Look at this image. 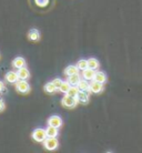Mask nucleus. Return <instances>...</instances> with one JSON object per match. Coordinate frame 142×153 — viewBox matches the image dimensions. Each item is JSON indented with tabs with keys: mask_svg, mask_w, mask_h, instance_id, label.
Segmentation results:
<instances>
[{
	"mask_svg": "<svg viewBox=\"0 0 142 153\" xmlns=\"http://www.w3.org/2000/svg\"><path fill=\"white\" fill-rule=\"evenodd\" d=\"M99 61L94 59V58H90L88 60V68L89 69H92V70H97L99 68Z\"/></svg>",
	"mask_w": 142,
	"mask_h": 153,
	"instance_id": "nucleus-17",
	"label": "nucleus"
},
{
	"mask_svg": "<svg viewBox=\"0 0 142 153\" xmlns=\"http://www.w3.org/2000/svg\"><path fill=\"white\" fill-rule=\"evenodd\" d=\"M77 67L79 70H85L88 68V60H83V59H81L79 60L77 63Z\"/></svg>",
	"mask_w": 142,
	"mask_h": 153,
	"instance_id": "nucleus-21",
	"label": "nucleus"
},
{
	"mask_svg": "<svg viewBox=\"0 0 142 153\" xmlns=\"http://www.w3.org/2000/svg\"><path fill=\"white\" fill-rule=\"evenodd\" d=\"M78 99V102H80V103L82 104H85L89 102V99H90V96H89L88 91H81L79 92V94H78L77 97Z\"/></svg>",
	"mask_w": 142,
	"mask_h": 153,
	"instance_id": "nucleus-7",
	"label": "nucleus"
},
{
	"mask_svg": "<svg viewBox=\"0 0 142 153\" xmlns=\"http://www.w3.org/2000/svg\"><path fill=\"white\" fill-rule=\"evenodd\" d=\"M79 69H78L77 65H69L65 69V76H72V74H77Z\"/></svg>",
	"mask_w": 142,
	"mask_h": 153,
	"instance_id": "nucleus-15",
	"label": "nucleus"
},
{
	"mask_svg": "<svg viewBox=\"0 0 142 153\" xmlns=\"http://www.w3.org/2000/svg\"><path fill=\"white\" fill-rule=\"evenodd\" d=\"M80 80H81L80 76H79V73H77V74H72V76H68V80L67 81L70 83V85H78Z\"/></svg>",
	"mask_w": 142,
	"mask_h": 153,
	"instance_id": "nucleus-14",
	"label": "nucleus"
},
{
	"mask_svg": "<svg viewBox=\"0 0 142 153\" xmlns=\"http://www.w3.org/2000/svg\"><path fill=\"white\" fill-rule=\"evenodd\" d=\"M4 109V102L1 99H0V111H2Z\"/></svg>",
	"mask_w": 142,
	"mask_h": 153,
	"instance_id": "nucleus-25",
	"label": "nucleus"
},
{
	"mask_svg": "<svg viewBox=\"0 0 142 153\" xmlns=\"http://www.w3.org/2000/svg\"><path fill=\"white\" fill-rule=\"evenodd\" d=\"M43 146L47 150L49 151H54L58 148L59 146V142L56 138H50V137H47V139L43 141Z\"/></svg>",
	"mask_w": 142,
	"mask_h": 153,
	"instance_id": "nucleus-3",
	"label": "nucleus"
},
{
	"mask_svg": "<svg viewBox=\"0 0 142 153\" xmlns=\"http://www.w3.org/2000/svg\"><path fill=\"white\" fill-rule=\"evenodd\" d=\"M94 76H96L94 70L89 69V68L82 70V76H83V79H85V80H88V81L93 80V79H94Z\"/></svg>",
	"mask_w": 142,
	"mask_h": 153,
	"instance_id": "nucleus-10",
	"label": "nucleus"
},
{
	"mask_svg": "<svg viewBox=\"0 0 142 153\" xmlns=\"http://www.w3.org/2000/svg\"><path fill=\"white\" fill-rule=\"evenodd\" d=\"M56 90H57V88L54 87V84L52 83V82H48V83L45 85V91L48 92V93H54Z\"/></svg>",
	"mask_w": 142,
	"mask_h": 153,
	"instance_id": "nucleus-20",
	"label": "nucleus"
},
{
	"mask_svg": "<svg viewBox=\"0 0 142 153\" xmlns=\"http://www.w3.org/2000/svg\"><path fill=\"white\" fill-rule=\"evenodd\" d=\"M102 90H103V83H100L96 80H94V82L90 83V91L93 93H100Z\"/></svg>",
	"mask_w": 142,
	"mask_h": 153,
	"instance_id": "nucleus-8",
	"label": "nucleus"
},
{
	"mask_svg": "<svg viewBox=\"0 0 142 153\" xmlns=\"http://www.w3.org/2000/svg\"><path fill=\"white\" fill-rule=\"evenodd\" d=\"M61 103H62V105L65 108H73L77 105L78 99L77 98H74V97H70L67 94V96H65L63 98H62Z\"/></svg>",
	"mask_w": 142,
	"mask_h": 153,
	"instance_id": "nucleus-4",
	"label": "nucleus"
},
{
	"mask_svg": "<svg viewBox=\"0 0 142 153\" xmlns=\"http://www.w3.org/2000/svg\"><path fill=\"white\" fill-rule=\"evenodd\" d=\"M35 1L39 7H46L48 2H49V0H35Z\"/></svg>",
	"mask_w": 142,
	"mask_h": 153,
	"instance_id": "nucleus-23",
	"label": "nucleus"
},
{
	"mask_svg": "<svg viewBox=\"0 0 142 153\" xmlns=\"http://www.w3.org/2000/svg\"><path fill=\"white\" fill-rule=\"evenodd\" d=\"M94 80L100 82V83H104L106 80H107V76L103 72H96V76H94Z\"/></svg>",
	"mask_w": 142,
	"mask_h": 153,
	"instance_id": "nucleus-19",
	"label": "nucleus"
},
{
	"mask_svg": "<svg viewBox=\"0 0 142 153\" xmlns=\"http://www.w3.org/2000/svg\"><path fill=\"white\" fill-rule=\"evenodd\" d=\"M62 82H63V81H62L61 79H59V78H57V79H54V80L52 81V83L54 84V87H56L57 89H59L60 87H61Z\"/></svg>",
	"mask_w": 142,
	"mask_h": 153,
	"instance_id": "nucleus-24",
	"label": "nucleus"
},
{
	"mask_svg": "<svg viewBox=\"0 0 142 153\" xmlns=\"http://www.w3.org/2000/svg\"><path fill=\"white\" fill-rule=\"evenodd\" d=\"M32 139L36 142H43L47 139L46 130L41 129V128H38V129L33 130V132H32Z\"/></svg>",
	"mask_w": 142,
	"mask_h": 153,
	"instance_id": "nucleus-1",
	"label": "nucleus"
},
{
	"mask_svg": "<svg viewBox=\"0 0 142 153\" xmlns=\"http://www.w3.org/2000/svg\"><path fill=\"white\" fill-rule=\"evenodd\" d=\"M6 80L9 82V83H16L17 81L19 80L18 78V73L15 72V71H9V72L6 73Z\"/></svg>",
	"mask_w": 142,
	"mask_h": 153,
	"instance_id": "nucleus-9",
	"label": "nucleus"
},
{
	"mask_svg": "<svg viewBox=\"0 0 142 153\" xmlns=\"http://www.w3.org/2000/svg\"><path fill=\"white\" fill-rule=\"evenodd\" d=\"M18 78H19L20 80H27L30 78V72H29V70L26 68V67H22V68H19L18 71Z\"/></svg>",
	"mask_w": 142,
	"mask_h": 153,
	"instance_id": "nucleus-6",
	"label": "nucleus"
},
{
	"mask_svg": "<svg viewBox=\"0 0 142 153\" xmlns=\"http://www.w3.org/2000/svg\"><path fill=\"white\" fill-rule=\"evenodd\" d=\"M16 90L20 93H28L30 91V85L26 80H18L16 82Z\"/></svg>",
	"mask_w": 142,
	"mask_h": 153,
	"instance_id": "nucleus-2",
	"label": "nucleus"
},
{
	"mask_svg": "<svg viewBox=\"0 0 142 153\" xmlns=\"http://www.w3.org/2000/svg\"><path fill=\"white\" fill-rule=\"evenodd\" d=\"M79 92H80V90H79V88H78L77 85H71L70 89L68 90V92H67L65 94H68V96H70V97H74V98H77L78 94H79Z\"/></svg>",
	"mask_w": 142,
	"mask_h": 153,
	"instance_id": "nucleus-18",
	"label": "nucleus"
},
{
	"mask_svg": "<svg viewBox=\"0 0 142 153\" xmlns=\"http://www.w3.org/2000/svg\"><path fill=\"white\" fill-rule=\"evenodd\" d=\"M47 132V137H50V138H57L58 135V128L52 126H49L46 129Z\"/></svg>",
	"mask_w": 142,
	"mask_h": 153,
	"instance_id": "nucleus-13",
	"label": "nucleus"
},
{
	"mask_svg": "<svg viewBox=\"0 0 142 153\" xmlns=\"http://www.w3.org/2000/svg\"><path fill=\"white\" fill-rule=\"evenodd\" d=\"M70 87H71V85H70L69 82H68V81H65V82H62L61 87L59 88V90H60L61 92H63V93H67L68 90L70 89Z\"/></svg>",
	"mask_w": 142,
	"mask_h": 153,
	"instance_id": "nucleus-22",
	"label": "nucleus"
},
{
	"mask_svg": "<svg viewBox=\"0 0 142 153\" xmlns=\"http://www.w3.org/2000/svg\"><path fill=\"white\" fill-rule=\"evenodd\" d=\"M48 126H52L56 128H60L62 126V119L59 115H52L48 120Z\"/></svg>",
	"mask_w": 142,
	"mask_h": 153,
	"instance_id": "nucleus-5",
	"label": "nucleus"
},
{
	"mask_svg": "<svg viewBox=\"0 0 142 153\" xmlns=\"http://www.w3.org/2000/svg\"><path fill=\"white\" fill-rule=\"evenodd\" d=\"M77 87L81 91H90V84H89L88 80H80Z\"/></svg>",
	"mask_w": 142,
	"mask_h": 153,
	"instance_id": "nucleus-16",
	"label": "nucleus"
},
{
	"mask_svg": "<svg viewBox=\"0 0 142 153\" xmlns=\"http://www.w3.org/2000/svg\"><path fill=\"white\" fill-rule=\"evenodd\" d=\"M4 84L2 81H0V92L1 91H4Z\"/></svg>",
	"mask_w": 142,
	"mask_h": 153,
	"instance_id": "nucleus-26",
	"label": "nucleus"
},
{
	"mask_svg": "<svg viewBox=\"0 0 142 153\" xmlns=\"http://www.w3.org/2000/svg\"><path fill=\"white\" fill-rule=\"evenodd\" d=\"M12 65L15 67L16 69L22 68V67L26 65V60H25L22 57H17V58L13 59V61H12Z\"/></svg>",
	"mask_w": 142,
	"mask_h": 153,
	"instance_id": "nucleus-11",
	"label": "nucleus"
},
{
	"mask_svg": "<svg viewBox=\"0 0 142 153\" xmlns=\"http://www.w3.org/2000/svg\"><path fill=\"white\" fill-rule=\"evenodd\" d=\"M28 38L30 39L31 41H38L40 39V32L37 29H31L28 33Z\"/></svg>",
	"mask_w": 142,
	"mask_h": 153,
	"instance_id": "nucleus-12",
	"label": "nucleus"
}]
</instances>
